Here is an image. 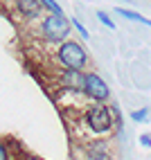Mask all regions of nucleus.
<instances>
[{"mask_svg":"<svg viewBox=\"0 0 151 160\" xmlns=\"http://www.w3.org/2000/svg\"><path fill=\"white\" fill-rule=\"evenodd\" d=\"M16 12L23 16V18H38L45 9H43V2L41 0H12Z\"/></svg>","mask_w":151,"mask_h":160,"instance_id":"5","label":"nucleus"},{"mask_svg":"<svg viewBox=\"0 0 151 160\" xmlns=\"http://www.w3.org/2000/svg\"><path fill=\"white\" fill-rule=\"evenodd\" d=\"M0 160H9V151H7V147L0 142Z\"/></svg>","mask_w":151,"mask_h":160,"instance_id":"14","label":"nucleus"},{"mask_svg":"<svg viewBox=\"0 0 151 160\" xmlns=\"http://www.w3.org/2000/svg\"><path fill=\"white\" fill-rule=\"evenodd\" d=\"M81 90L86 92V97H90L93 102H106V99L111 97L108 83H106L99 74H95V72L83 74V86H81Z\"/></svg>","mask_w":151,"mask_h":160,"instance_id":"4","label":"nucleus"},{"mask_svg":"<svg viewBox=\"0 0 151 160\" xmlns=\"http://www.w3.org/2000/svg\"><path fill=\"white\" fill-rule=\"evenodd\" d=\"M97 18H99V23L102 25H106L108 29H115V23H113V18L106 14V12H97Z\"/></svg>","mask_w":151,"mask_h":160,"instance_id":"9","label":"nucleus"},{"mask_svg":"<svg viewBox=\"0 0 151 160\" xmlns=\"http://www.w3.org/2000/svg\"><path fill=\"white\" fill-rule=\"evenodd\" d=\"M147 117H149V108H140V111L131 113V120H135V122H144Z\"/></svg>","mask_w":151,"mask_h":160,"instance_id":"10","label":"nucleus"},{"mask_svg":"<svg viewBox=\"0 0 151 160\" xmlns=\"http://www.w3.org/2000/svg\"><path fill=\"white\" fill-rule=\"evenodd\" d=\"M61 81H63V86H68L72 90H81V86H83V74H81V70H68L61 77Z\"/></svg>","mask_w":151,"mask_h":160,"instance_id":"6","label":"nucleus"},{"mask_svg":"<svg viewBox=\"0 0 151 160\" xmlns=\"http://www.w3.org/2000/svg\"><path fill=\"white\" fill-rule=\"evenodd\" d=\"M72 25H74V27H77V32H79V34H81V38H88V36H90V34H88V29H86V27H83V25L79 23V20H77V18H74V20H72Z\"/></svg>","mask_w":151,"mask_h":160,"instance_id":"12","label":"nucleus"},{"mask_svg":"<svg viewBox=\"0 0 151 160\" xmlns=\"http://www.w3.org/2000/svg\"><path fill=\"white\" fill-rule=\"evenodd\" d=\"M83 122H86V126H88V129H90L95 135L108 133V131L113 129V115H111V111L106 108V106H104L102 102L93 104L90 108L86 111Z\"/></svg>","mask_w":151,"mask_h":160,"instance_id":"3","label":"nucleus"},{"mask_svg":"<svg viewBox=\"0 0 151 160\" xmlns=\"http://www.w3.org/2000/svg\"><path fill=\"white\" fill-rule=\"evenodd\" d=\"M57 57L66 70H83L86 63H88V54H86L83 45L77 43V41H63L59 45Z\"/></svg>","mask_w":151,"mask_h":160,"instance_id":"1","label":"nucleus"},{"mask_svg":"<svg viewBox=\"0 0 151 160\" xmlns=\"http://www.w3.org/2000/svg\"><path fill=\"white\" fill-rule=\"evenodd\" d=\"M140 144H142V147H151V135H149V133L140 135Z\"/></svg>","mask_w":151,"mask_h":160,"instance_id":"13","label":"nucleus"},{"mask_svg":"<svg viewBox=\"0 0 151 160\" xmlns=\"http://www.w3.org/2000/svg\"><path fill=\"white\" fill-rule=\"evenodd\" d=\"M70 20L63 16V14H50L43 18L41 23V34L45 41L50 43H61V41H66L68 34H70Z\"/></svg>","mask_w":151,"mask_h":160,"instance_id":"2","label":"nucleus"},{"mask_svg":"<svg viewBox=\"0 0 151 160\" xmlns=\"http://www.w3.org/2000/svg\"><path fill=\"white\" fill-rule=\"evenodd\" d=\"M88 160H111V156H108V151H93Z\"/></svg>","mask_w":151,"mask_h":160,"instance_id":"11","label":"nucleus"},{"mask_svg":"<svg viewBox=\"0 0 151 160\" xmlns=\"http://www.w3.org/2000/svg\"><path fill=\"white\" fill-rule=\"evenodd\" d=\"M41 2H43V9H48L50 14H63L61 5L57 2V0H41Z\"/></svg>","mask_w":151,"mask_h":160,"instance_id":"8","label":"nucleus"},{"mask_svg":"<svg viewBox=\"0 0 151 160\" xmlns=\"http://www.w3.org/2000/svg\"><path fill=\"white\" fill-rule=\"evenodd\" d=\"M115 12L120 14L122 18H126V20H133V23H140V25L151 27V20H149L147 16H142V14H138V12H131V9H126V7H117Z\"/></svg>","mask_w":151,"mask_h":160,"instance_id":"7","label":"nucleus"}]
</instances>
